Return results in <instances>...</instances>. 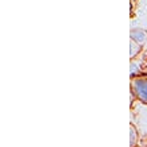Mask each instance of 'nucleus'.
Masks as SVG:
<instances>
[{"label":"nucleus","mask_w":147,"mask_h":147,"mask_svg":"<svg viewBox=\"0 0 147 147\" xmlns=\"http://www.w3.org/2000/svg\"><path fill=\"white\" fill-rule=\"evenodd\" d=\"M129 129H131V131H129V140H131L129 147H135L138 144V131H136L134 124L129 125Z\"/></svg>","instance_id":"39448f33"},{"label":"nucleus","mask_w":147,"mask_h":147,"mask_svg":"<svg viewBox=\"0 0 147 147\" xmlns=\"http://www.w3.org/2000/svg\"><path fill=\"white\" fill-rule=\"evenodd\" d=\"M131 88L134 94L136 96V100H139L143 104H147V74L142 73L139 76L131 78Z\"/></svg>","instance_id":"f257e3e1"},{"label":"nucleus","mask_w":147,"mask_h":147,"mask_svg":"<svg viewBox=\"0 0 147 147\" xmlns=\"http://www.w3.org/2000/svg\"><path fill=\"white\" fill-rule=\"evenodd\" d=\"M142 50H143V45H139L134 40L129 42V58L131 59H135L138 55H140Z\"/></svg>","instance_id":"20e7f679"},{"label":"nucleus","mask_w":147,"mask_h":147,"mask_svg":"<svg viewBox=\"0 0 147 147\" xmlns=\"http://www.w3.org/2000/svg\"><path fill=\"white\" fill-rule=\"evenodd\" d=\"M142 74V61H136V59H131V67H129V77H134Z\"/></svg>","instance_id":"7ed1b4c3"},{"label":"nucleus","mask_w":147,"mask_h":147,"mask_svg":"<svg viewBox=\"0 0 147 147\" xmlns=\"http://www.w3.org/2000/svg\"><path fill=\"white\" fill-rule=\"evenodd\" d=\"M129 39L139 43V45H143L144 42L147 40V31L144 28H131V31H129Z\"/></svg>","instance_id":"f03ea898"}]
</instances>
